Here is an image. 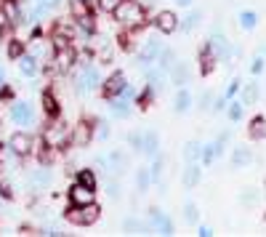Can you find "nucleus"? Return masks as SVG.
Segmentation results:
<instances>
[{"label":"nucleus","mask_w":266,"mask_h":237,"mask_svg":"<svg viewBox=\"0 0 266 237\" xmlns=\"http://www.w3.org/2000/svg\"><path fill=\"white\" fill-rule=\"evenodd\" d=\"M112 13H115V19L120 21V24H128V27H138L144 21V8L136 3V0H120Z\"/></svg>","instance_id":"nucleus-1"},{"label":"nucleus","mask_w":266,"mask_h":237,"mask_svg":"<svg viewBox=\"0 0 266 237\" xmlns=\"http://www.w3.org/2000/svg\"><path fill=\"white\" fill-rule=\"evenodd\" d=\"M101 216V208L96 203H88V205H72V211L67 213V219L72 221V224H80V227H88L93 224Z\"/></svg>","instance_id":"nucleus-2"},{"label":"nucleus","mask_w":266,"mask_h":237,"mask_svg":"<svg viewBox=\"0 0 266 237\" xmlns=\"http://www.w3.org/2000/svg\"><path fill=\"white\" fill-rule=\"evenodd\" d=\"M101 83V75L96 67H83V72L77 75V94H88Z\"/></svg>","instance_id":"nucleus-3"},{"label":"nucleus","mask_w":266,"mask_h":237,"mask_svg":"<svg viewBox=\"0 0 266 237\" xmlns=\"http://www.w3.org/2000/svg\"><path fill=\"white\" fill-rule=\"evenodd\" d=\"M160 51H162V45H160V40H154V37H146V43H144V48H141V53H138V64L144 67H152L154 64V59L160 56Z\"/></svg>","instance_id":"nucleus-4"},{"label":"nucleus","mask_w":266,"mask_h":237,"mask_svg":"<svg viewBox=\"0 0 266 237\" xmlns=\"http://www.w3.org/2000/svg\"><path fill=\"white\" fill-rule=\"evenodd\" d=\"M11 118L16 125H32L35 123V110L27 102H16L11 107Z\"/></svg>","instance_id":"nucleus-5"},{"label":"nucleus","mask_w":266,"mask_h":237,"mask_svg":"<svg viewBox=\"0 0 266 237\" xmlns=\"http://www.w3.org/2000/svg\"><path fill=\"white\" fill-rule=\"evenodd\" d=\"M210 53H213V59H221V62L229 59L232 48H229V43H226V37L221 32H216L213 37H210Z\"/></svg>","instance_id":"nucleus-6"},{"label":"nucleus","mask_w":266,"mask_h":237,"mask_svg":"<svg viewBox=\"0 0 266 237\" xmlns=\"http://www.w3.org/2000/svg\"><path fill=\"white\" fill-rule=\"evenodd\" d=\"M149 221H152V227H157L160 235H170V232H173V221H170L160 208H152L149 211Z\"/></svg>","instance_id":"nucleus-7"},{"label":"nucleus","mask_w":266,"mask_h":237,"mask_svg":"<svg viewBox=\"0 0 266 237\" xmlns=\"http://www.w3.org/2000/svg\"><path fill=\"white\" fill-rule=\"evenodd\" d=\"M69 200H72V205H88V203H93V189L83 187V184H75L69 189Z\"/></svg>","instance_id":"nucleus-8"},{"label":"nucleus","mask_w":266,"mask_h":237,"mask_svg":"<svg viewBox=\"0 0 266 237\" xmlns=\"http://www.w3.org/2000/svg\"><path fill=\"white\" fill-rule=\"evenodd\" d=\"M8 147H11V152H16V155H27V152L32 149V139H29L27 133H13Z\"/></svg>","instance_id":"nucleus-9"},{"label":"nucleus","mask_w":266,"mask_h":237,"mask_svg":"<svg viewBox=\"0 0 266 237\" xmlns=\"http://www.w3.org/2000/svg\"><path fill=\"white\" fill-rule=\"evenodd\" d=\"M43 139H45V144H48V147H61V144H64V139H67L64 125H51L48 131L43 133Z\"/></svg>","instance_id":"nucleus-10"},{"label":"nucleus","mask_w":266,"mask_h":237,"mask_svg":"<svg viewBox=\"0 0 266 237\" xmlns=\"http://www.w3.org/2000/svg\"><path fill=\"white\" fill-rule=\"evenodd\" d=\"M154 24H157L160 32H173V29L178 27V16L173 11H162L157 19H154Z\"/></svg>","instance_id":"nucleus-11"},{"label":"nucleus","mask_w":266,"mask_h":237,"mask_svg":"<svg viewBox=\"0 0 266 237\" xmlns=\"http://www.w3.org/2000/svg\"><path fill=\"white\" fill-rule=\"evenodd\" d=\"M123 88H125V75L123 72H115L112 78H107V83H104V94L107 96H117Z\"/></svg>","instance_id":"nucleus-12"},{"label":"nucleus","mask_w":266,"mask_h":237,"mask_svg":"<svg viewBox=\"0 0 266 237\" xmlns=\"http://www.w3.org/2000/svg\"><path fill=\"white\" fill-rule=\"evenodd\" d=\"M157 149H160V139H157V133H154V131L144 133V139H141V152H146L149 157H157Z\"/></svg>","instance_id":"nucleus-13"},{"label":"nucleus","mask_w":266,"mask_h":237,"mask_svg":"<svg viewBox=\"0 0 266 237\" xmlns=\"http://www.w3.org/2000/svg\"><path fill=\"white\" fill-rule=\"evenodd\" d=\"M19 67H21V72H24L27 78H32V75L37 72V59L32 56V53H27V56H19Z\"/></svg>","instance_id":"nucleus-14"},{"label":"nucleus","mask_w":266,"mask_h":237,"mask_svg":"<svg viewBox=\"0 0 266 237\" xmlns=\"http://www.w3.org/2000/svg\"><path fill=\"white\" fill-rule=\"evenodd\" d=\"M168 72H170V80H173L176 86H184V83H186V64L184 62H176Z\"/></svg>","instance_id":"nucleus-15"},{"label":"nucleus","mask_w":266,"mask_h":237,"mask_svg":"<svg viewBox=\"0 0 266 237\" xmlns=\"http://www.w3.org/2000/svg\"><path fill=\"white\" fill-rule=\"evenodd\" d=\"M72 62H75L72 51H69L67 45H64V48H59V53H56V67H59V70H69Z\"/></svg>","instance_id":"nucleus-16"},{"label":"nucleus","mask_w":266,"mask_h":237,"mask_svg":"<svg viewBox=\"0 0 266 237\" xmlns=\"http://www.w3.org/2000/svg\"><path fill=\"white\" fill-rule=\"evenodd\" d=\"M250 160H253V155H250V149L240 147V149H234V155H232V165H234V168H242V165H248Z\"/></svg>","instance_id":"nucleus-17"},{"label":"nucleus","mask_w":266,"mask_h":237,"mask_svg":"<svg viewBox=\"0 0 266 237\" xmlns=\"http://www.w3.org/2000/svg\"><path fill=\"white\" fill-rule=\"evenodd\" d=\"M32 187H48L51 184V171H45V168H40V171L32 173Z\"/></svg>","instance_id":"nucleus-18"},{"label":"nucleus","mask_w":266,"mask_h":237,"mask_svg":"<svg viewBox=\"0 0 266 237\" xmlns=\"http://www.w3.org/2000/svg\"><path fill=\"white\" fill-rule=\"evenodd\" d=\"M77 184H83V187H88V189L96 187V176H93V171H88V168L77 171Z\"/></svg>","instance_id":"nucleus-19"},{"label":"nucleus","mask_w":266,"mask_h":237,"mask_svg":"<svg viewBox=\"0 0 266 237\" xmlns=\"http://www.w3.org/2000/svg\"><path fill=\"white\" fill-rule=\"evenodd\" d=\"M197 181H200V165L192 163V165L184 171V184H186V187H194Z\"/></svg>","instance_id":"nucleus-20"},{"label":"nucleus","mask_w":266,"mask_h":237,"mask_svg":"<svg viewBox=\"0 0 266 237\" xmlns=\"http://www.w3.org/2000/svg\"><path fill=\"white\" fill-rule=\"evenodd\" d=\"M189 107H192L189 91H178V96H176V112H186Z\"/></svg>","instance_id":"nucleus-21"},{"label":"nucleus","mask_w":266,"mask_h":237,"mask_svg":"<svg viewBox=\"0 0 266 237\" xmlns=\"http://www.w3.org/2000/svg\"><path fill=\"white\" fill-rule=\"evenodd\" d=\"M162 78H165V70H160V67H149V72H146V80H149L154 88L162 86Z\"/></svg>","instance_id":"nucleus-22"},{"label":"nucleus","mask_w":266,"mask_h":237,"mask_svg":"<svg viewBox=\"0 0 266 237\" xmlns=\"http://www.w3.org/2000/svg\"><path fill=\"white\" fill-rule=\"evenodd\" d=\"M128 104H131V99L120 96L117 102H112V115H117V118H125V115H128Z\"/></svg>","instance_id":"nucleus-23"},{"label":"nucleus","mask_w":266,"mask_h":237,"mask_svg":"<svg viewBox=\"0 0 266 237\" xmlns=\"http://www.w3.org/2000/svg\"><path fill=\"white\" fill-rule=\"evenodd\" d=\"M240 24L245 27V29H253V27L258 24V13H253V11H242V13H240Z\"/></svg>","instance_id":"nucleus-24"},{"label":"nucleus","mask_w":266,"mask_h":237,"mask_svg":"<svg viewBox=\"0 0 266 237\" xmlns=\"http://www.w3.org/2000/svg\"><path fill=\"white\" fill-rule=\"evenodd\" d=\"M176 64V53L173 51H160V70H170V67Z\"/></svg>","instance_id":"nucleus-25"},{"label":"nucleus","mask_w":266,"mask_h":237,"mask_svg":"<svg viewBox=\"0 0 266 237\" xmlns=\"http://www.w3.org/2000/svg\"><path fill=\"white\" fill-rule=\"evenodd\" d=\"M197 24H200V13H197V11H192V13H186V16H184L181 29H184V32H189V29H194Z\"/></svg>","instance_id":"nucleus-26"},{"label":"nucleus","mask_w":266,"mask_h":237,"mask_svg":"<svg viewBox=\"0 0 266 237\" xmlns=\"http://www.w3.org/2000/svg\"><path fill=\"white\" fill-rule=\"evenodd\" d=\"M136 181H138V189H141V192H146V189H149V168H138V173H136Z\"/></svg>","instance_id":"nucleus-27"},{"label":"nucleus","mask_w":266,"mask_h":237,"mask_svg":"<svg viewBox=\"0 0 266 237\" xmlns=\"http://www.w3.org/2000/svg\"><path fill=\"white\" fill-rule=\"evenodd\" d=\"M184 157H186V160H197V157H200V144H197V141H189V144H186V147H184Z\"/></svg>","instance_id":"nucleus-28"},{"label":"nucleus","mask_w":266,"mask_h":237,"mask_svg":"<svg viewBox=\"0 0 266 237\" xmlns=\"http://www.w3.org/2000/svg\"><path fill=\"white\" fill-rule=\"evenodd\" d=\"M123 227L128 229V232H144V224H141L138 219H133V216H131V219H125V221H123Z\"/></svg>","instance_id":"nucleus-29"},{"label":"nucleus","mask_w":266,"mask_h":237,"mask_svg":"<svg viewBox=\"0 0 266 237\" xmlns=\"http://www.w3.org/2000/svg\"><path fill=\"white\" fill-rule=\"evenodd\" d=\"M43 107H45V112H48V115H56L59 112V107H56V102H53L51 94H43Z\"/></svg>","instance_id":"nucleus-30"},{"label":"nucleus","mask_w":266,"mask_h":237,"mask_svg":"<svg viewBox=\"0 0 266 237\" xmlns=\"http://www.w3.org/2000/svg\"><path fill=\"white\" fill-rule=\"evenodd\" d=\"M266 133V128H264V120L258 118V120H253V128H250V136L253 139H261V136Z\"/></svg>","instance_id":"nucleus-31"},{"label":"nucleus","mask_w":266,"mask_h":237,"mask_svg":"<svg viewBox=\"0 0 266 237\" xmlns=\"http://www.w3.org/2000/svg\"><path fill=\"white\" fill-rule=\"evenodd\" d=\"M213 62H216V59H213V53H210V51L202 53V75H208L210 70H213Z\"/></svg>","instance_id":"nucleus-32"},{"label":"nucleus","mask_w":266,"mask_h":237,"mask_svg":"<svg viewBox=\"0 0 266 237\" xmlns=\"http://www.w3.org/2000/svg\"><path fill=\"white\" fill-rule=\"evenodd\" d=\"M256 99H258V88L256 86H248L245 88V96H242V104H253Z\"/></svg>","instance_id":"nucleus-33"},{"label":"nucleus","mask_w":266,"mask_h":237,"mask_svg":"<svg viewBox=\"0 0 266 237\" xmlns=\"http://www.w3.org/2000/svg\"><path fill=\"white\" fill-rule=\"evenodd\" d=\"M184 216H186V221H197V216H200V213H197V205H194V203H186V205H184Z\"/></svg>","instance_id":"nucleus-34"},{"label":"nucleus","mask_w":266,"mask_h":237,"mask_svg":"<svg viewBox=\"0 0 266 237\" xmlns=\"http://www.w3.org/2000/svg\"><path fill=\"white\" fill-rule=\"evenodd\" d=\"M242 107H245L242 102H232V107H229V118L232 120H240L242 118Z\"/></svg>","instance_id":"nucleus-35"},{"label":"nucleus","mask_w":266,"mask_h":237,"mask_svg":"<svg viewBox=\"0 0 266 237\" xmlns=\"http://www.w3.org/2000/svg\"><path fill=\"white\" fill-rule=\"evenodd\" d=\"M88 139H91V131H88V128H85V125H80V128H77V136H75V141H77V144H85Z\"/></svg>","instance_id":"nucleus-36"},{"label":"nucleus","mask_w":266,"mask_h":237,"mask_svg":"<svg viewBox=\"0 0 266 237\" xmlns=\"http://www.w3.org/2000/svg\"><path fill=\"white\" fill-rule=\"evenodd\" d=\"M117 3H120V0H99V8L109 13V11H115V8H117Z\"/></svg>","instance_id":"nucleus-37"},{"label":"nucleus","mask_w":266,"mask_h":237,"mask_svg":"<svg viewBox=\"0 0 266 237\" xmlns=\"http://www.w3.org/2000/svg\"><path fill=\"white\" fill-rule=\"evenodd\" d=\"M8 56H11V59H19V56H21V43H19V40H13V43L8 45Z\"/></svg>","instance_id":"nucleus-38"},{"label":"nucleus","mask_w":266,"mask_h":237,"mask_svg":"<svg viewBox=\"0 0 266 237\" xmlns=\"http://www.w3.org/2000/svg\"><path fill=\"white\" fill-rule=\"evenodd\" d=\"M77 24H80L83 29H88V32H91V29H93V19L88 16V13H85V16H80V19H77Z\"/></svg>","instance_id":"nucleus-39"},{"label":"nucleus","mask_w":266,"mask_h":237,"mask_svg":"<svg viewBox=\"0 0 266 237\" xmlns=\"http://www.w3.org/2000/svg\"><path fill=\"white\" fill-rule=\"evenodd\" d=\"M160 173H162V163L157 160V163L152 165V171H149V179H152V181H157V179H160Z\"/></svg>","instance_id":"nucleus-40"},{"label":"nucleus","mask_w":266,"mask_h":237,"mask_svg":"<svg viewBox=\"0 0 266 237\" xmlns=\"http://www.w3.org/2000/svg\"><path fill=\"white\" fill-rule=\"evenodd\" d=\"M8 24H11V19L5 16V11H0V35H5V29H8Z\"/></svg>","instance_id":"nucleus-41"},{"label":"nucleus","mask_w":266,"mask_h":237,"mask_svg":"<svg viewBox=\"0 0 266 237\" xmlns=\"http://www.w3.org/2000/svg\"><path fill=\"white\" fill-rule=\"evenodd\" d=\"M72 11H75V16H77V19H80V16H85V5H83V0H75Z\"/></svg>","instance_id":"nucleus-42"},{"label":"nucleus","mask_w":266,"mask_h":237,"mask_svg":"<svg viewBox=\"0 0 266 237\" xmlns=\"http://www.w3.org/2000/svg\"><path fill=\"white\" fill-rule=\"evenodd\" d=\"M141 139H144V133H131V144L136 149H141Z\"/></svg>","instance_id":"nucleus-43"},{"label":"nucleus","mask_w":266,"mask_h":237,"mask_svg":"<svg viewBox=\"0 0 266 237\" xmlns=\"http://www.w3.org/2000/svg\"><path fill=\"white\" fill-rule=\"evenodd\" d=\"M261 70H264V59H256V62L250 64V72H253V75H258Z\"/></svg>","instance_id":"nucleus-44"},{"label":"nucleus","mask_w":266,"mask_h":237,"mask_svg":"<svg viewBox=\"0 0 266 237\" xmlns=\"http://www.w3.org/2000/svg\"><path fill=\"white\" fill-rule=\"evenodd\" d=\"M237 91H240V80H234L232 86H229V91H226V99H229V96H234V94H237Z\"/></svg>","instance_id":"nucleus-45"},{"label":"nucleus","mask_w":266,"mask_h":237,"mask_svg":"<svg viewBox=\"0 0 266 237\" xmlns=\"http://www.w3.org/2000/svg\"><path fill=\"white\" fill-rule=\"evenodd\" d=\"M117 189H120V187H117V184H115V181H112V184H109V187H107V192H109V197H117V195H120V192H117Z\"/></svg>","instance_id":"nucleus-46"},{"label":"nucleus","mask_w":266,"mask_h":237,"mask_svg":"<svg viewBox=\"0 0 266 237\" xmlns=\"http://www.w3.org/2000/svg\"><path fill=\"white\" fill-rule=\"evenodd\" d=\"M200 235H202V237H210V235H213V229H210V227H202Z\"/></svg>","instance_id":"nucleus-47"},{"label":"nucleus","mask_w":266,"mask_h":237,"mask_svg":"<svg viewBox=\"0 0 266 237\" xmlns=\"http://www.w3.org/2000/svg\"><path fill=\"white\" fill-rule=\"evenodd\" d=\"M40 3L45 5V8H48V5H56V3H59V0H40Z\"/></svg>","instance_id":"nucleus-48"},{"label":"nucleus","mask_w":266,"mask_h":237,"mask_svg":"<svg viewBox=\"0 0 266 237\" xmlns=\"http://www.w3.org/2000/svg\"><path fill=\"white\" fill-rule=\"evenodd\" d=\"M178 5H192V0H176Z\"/></svg>","instance_id":"nucleus-49"},{"label":"nucleus","mask_w":266,"mask_h":237,"mask_svg":"<svg viewBox=\"0 0 266 237\" xmlns=\"http://www.w3.org/2000/svg\"><path fill=\"white\" fill-rule=\"evenodd\" d=\"M0 86H3V67H0Z\"/></svg>","instance_id":"nucleus-50"}]
</instances>
